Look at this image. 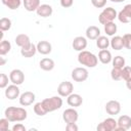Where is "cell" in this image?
Masks as SVG:
<instances>
[{"label":"cell","instance_id":"1","mask_svg":"<svg viewBox=\"0 0 131 131\" xmlns=\"http://www.w3.org/2000/svg\"><path fill=\"white\" fill-rule=\"evenodd\" d=\"M5 118H7L10 122H21L25 121L28 117V113L24 107L16 106H8L4 112Z\"/></svg>","mask_w":131,"mask_h":131},{"label":"cell","instance_id":"2","mask_svg":"<svg viewBox=\"0 0 131 131\" xmlns=\"http://www.w3.org/2000/svg\"><path fill=\"white\" fill-rule=\"evenodd\" d=\"M78 61L82 66H85L87 68H94V67L97 66L98 57L90 51L82 50L78 54Z\"/></svg>","mask_w":131,"mask_h":131},{"label":"cell","instance_id":"3","mask_svg":"<svg viewBox=\"0 0 131 131\" xmlns=\"http://www.w3.org/2000/svg\"><path fill=\"white\" fill-rule=\"evenodd\" d=\"M42 104L47 113H51L56 110H59L62 106V99L60 98V96H52L43 99Z\"/></svg>","mask_w":131,"mask_h":131},{"label":"cell","instance_id":"4","mask_svg":"<svg viewBox=\"0 0 131 131\" xmlns=\"http://www.w3.org/2000/svg\"><path fill=\"white\" fill-rule=\"evenodd\" d=\"M116 17H118V13H117L116 9L113 7H106L100 12V14L98 16V20L101 25H105L107 23L114 21Z\"/></svg>","mask_w":131,"mask_h":131},{"label":"cell","instance_id":"5","mask_svg":"<svg viewBox=\"0 0 131 131\" xmlns=\"http://www.w3.org/2000/svg\"><path fill=\"white\" fill-rule=\"evenodd\" d=\"M118 127V122L114 118H106L96 127L98 131H115Z\"/></svg>","mask_w":131,"mask_h":131},{"label":"cell","instance_id":"6","mask_svg":"<svg viewBox=\"0 0 131 131\" xmlns=\"http://www.w3.org/2000/svg\"><path fill=\"white\" fill-rule=\"evenodd\" d=\"M88 71L85 68H75L72 71V79L76 82H84L88 79Z\"/></svg>","mask_w":131,"mask_h":131},{"label":"cell","instance_id":"7","mask_svg":"<svg viewBox=\"0 0 131 131\" xmlns=\"http://www.w3.org/2000/svg\"><path fill=\"white\" fill-rule=\"evenodd\" d=\"M73 90H74V85L72 82L69 81L61 82L57 87V93L61 97H68L70 94L73 93Z\"/></svg>","mask_w":131,"mask_h":131},{"label":"cell","instance_id":"8","mask_svg":"<svg viewBox=\"0 0 131 131\" xmlns=\"http://www.w3.org/2000/svg\"><path fill=\"white\" fill-rule=\"evenodd\" d=\"M78 118H79V114L78 112L71 107V108H67L63 111L62 113V119L63 121L67 123V124H71V123H76L78 121Z\"/></svg>","mask_w":131,"mask_h":131},{"label":"cell","instance_id":"9","mask_svg":"<svg viewBox=\"0 0 131 131\" xmlns=\"http://www.w3.org/2000/svg\"><path fill=\"white\" fill-rule=\"evenodd\" d=\"M9 80L12 84L15 85H20L25 81V74L23 73L21 70L19 69H14L10 72L9 74Z\"/></svg>","mask_w":131,"mask_h":131},{"label":"cell","instance_id":"10","mask_svg":"<svg viewBox=\"0 0 131 131\" xmlns=\"http://www.w3.org/2000/svg\"><path fill=\"white\" fill-rule=\"evenodd\" d=\"M118 19L123 24L131 21V4H126L123 9L118 13Z\"/></svg>","mask_w":131,"mask_h":131},{"label":"cell","instance_id":"11","mask_svg":"<svg viewBox=\"0 0 131 131\" xmlns=\"http://www.w3.org/2000/svg\"><path fill=\"white\" fill-rule=\"evenodd\" d=\"M118 127L116 128L115 131H125L131 128V117L127 116V115H123L118 119Z\"/></svg>","mask_w":131,"mask_h":131},{"label":"cell","instance_id":"12","mask_svg":"<svg viewBox=\"0 0 131 131\" xmlns=\"http://www.w3.org/2000/svg\"><path fill=\"white\" fill-rule=\"evenodd\" d=\"M36 99V96L31 91H26L19 95V103L23 106H29L31 105Z\"/></svg>","mask_w":131,"mask_h":131},{"label":"cell","instance_id":"13","mask_svg":"<svg viewBox=\"0 0 131 131\" xmlns=\"http://www.w3.org/2000/svg\"><path fill=\"white\" fill-rule=\"evenodd\" d=\"M105 112L111 116H116L121 112V104L117 100H110L105 104Z\"/></svg>","mask_w":131,"mask_h":131},{"label":"cell","instance_id":"14","mask_svg":"<svg viewBox=\"0 0 131 131\" xmlns=\"http://www.w3.org/2000/svg\"><path fill=\"white\" fill-rule=\"evenodd\" d=\"M19 93H20V91H19L18 85H15V84L9 85L5 89V96H6V98H8L10 100L17 98L19 96Z\"/></svg>","mask_w":131,"mask_h":131},{"label":"cell","instance_id":"15","mask_svg":"<svg viewBox=\"0 0 131 131\" xmlns=\"http://www.w3.org/2000/svg\"><path fill=\"white\" fill-rule=\"evenodd\" d=\"M72 46L76 51H82L87 47V39L83 36H78L74 38Z\"/></svg>","mask_w":131,"mask_h":131},{"label":"cell","instance_id":"16","mask_svg":"<svg viewBox=\"0 0 131 131\" xmlns=\"http://www.w3.org/2000/svg\"><path fill=\"white\" fill-rule=\"evenodd\" d=\"M67 102L70 106H73V107H77V106H80L82 103H83V98L80 94H77V93H72L68 96L67 98Z\"/></svg>","mask_w":131,"mask_h":131},{"label":"cell","instance_id":"17","mask_svg":"<svg viewBox=\"0 0 131 131\" xmlns=\"http://www.w3.org/2000/svg\"><path fill=\"white\" fill-rule=\"evenodd\" d=\"M52 50V46L51 44L48 42V41H39L38 44H37V51L40 53V54H43V55H46V54H49Z\"/></svg>","mask_w":131,"mask_h":131},{"label":"cell","instance_id":"18","mask_svg":"<svg viewBox=\"0 0 131 131\" xmlns=\"http://www.w3.org/2000/svg\"><path fill=\"white\" fill-rule=\"evenodd\" d=\"M36 12H37V14H38L39 16H41V17H48V16H50V15L52 14L53 9H52V7H51L49 4H41V5L37 8Z\"/></svg>","mask_w":131,"mask_h":131},{"label":"cell","instance_id":"19","mask_svg":"<svg viewBox=\"0 0 131 131\" xmlns=\"http://www.w3.org/2000/svg\"><path fill=\"white\" fill-rule=\"evenodd\" d=\"M31 40L29 38L28 35L26 34H18L16 37H15V44L17 46H19L20 48H24V47H27L31 44Z\"/></svg>","mask_w":131,"mask_h":131},{"label":"cell","instance_id":"20","mask_svg":"<svg viewBox=\"0 0 131 131\" xmlns=\"http://www.w3.org/2000/svg\"><path fill=\"white\" fill-rule=\"evenodd\" d=\"M98 59L100 60L101 63L103 64H107L113 60V56L110 50L107 49H101L98 53Z\"/></svg>","mask_w":131,"mask_h":131},{"label":"cell","instance_id":"21","mask_svg":"<svg viewBox=\"0 0 131 131\" xmlns=\"http://www.w3.org/2000/svg\"><path fill=\"white\" fill-rule=\"evenodd\" d=\"M100 36V30L96 26H90L86 30V37L90 40H96Z\"/></svg>","mask_w":131,"mask_h":131},{"label":"cell","instance_id":"22","mask_svg":"<svg viewBox=\"0 0 131 131\" xmlns=\"http://www.w3.org/2000/svg\"><path fill=\"white\" fill-rule=\"evenodd\" d=\"M36 52H37V45H35L33 43H31L29 46L20 49V54L24 57H32L35 55Z\"/></svg>","mask_w":131,"mask_h":131},{"label":"cell","instance_id":"23","mask_svg":"<svg viewBox=\"0 0 131 131\" xmlns=\"http://www.w3.org/2000/svg\"><path fill=\"white\" fill-rule=\"evenodd\" d=\"M110 45L115 50H121L124 47L123 37H121V36H114L112 38V40H110Z\"/></svg>","mask_w":131,"mask_h":131},{"label":"cell","instance_id":"24","mask_svg":"<svg viewBox=\"0 0 131 131\" xmlns=\"http://www.w3.org/2000/svg\"><path fill=\"white\" fill-rule=\"evenodd\" d=\"M24 7L28 11H36L37 8L41 5L40 0H23Z\"/></svg>","mask_w":131,"mask_h":131},{"label":"cell","instance_id":"25","mask_svg":"<svg viewBox=\"0 0 131 131\" xmlns=\"http://www.w3.org/2000/svg\"><path fill=\"white\" fill-rule=\"evenodd\" d=\"M39 66H40V68L43 71L49 72V71H52L54 69V66L55 64H54L53 59H51V58H43V59L40 60Z\"/></svg>","mask_w":131,"mask_h":131},{"label":"cell","instance_id":"26","mask_svg":"<svg viewBox=\"0 0 131 131\" xmlns=\"http://www.w3.org/2000/svg\"><path fill=\"white\" fill-rule=\"evenodd\" d=\"M96 46L101 50V49H107L110 46V40L105 36H99L96 39Z\"/></svg>","mask_w":131,"mask_h":131},{"label":"cell","instance_id":"27","mask_svg":"<svg viewBox=\"0 0 131 131\" xmlns=\"http://www.w3.org/2000/svg\"><path fill=\"white\" fill-rule=\"evenodd\" d=\"M104 26V32L106 33L107 36H114L116 33H117V25L114 23V21H111V23H107Z\"/></svg>","mask_w":131,"mask_h":131},{"label":"cell","instance_id":"28","mask_svg":"<svg viewBox=\"0 0 131 131\" xmlns=\"http://www.w3.org/2000/svg\"><path fill=\"white\" fill-rule=\"evenodd\" d=\"M1 1H2V3L6 7H8L11 10L17 9L20 6V4H21V1L20 0H1Z\"/></svg>","mask_w":131,"mask_h":131},{"label":"cell","instance_id":"29","mask_svg":"<svg viewBox=\"0 0 131 131\" xmlns=\"http://www.w3.org/2000/svg\"><path fill=\"white\" fill-rule=\"evenodd\" d=\"M11 49V44L9 41L7 40H2L0 43V55L3 56L5 54H7Z\"/></svg>","mask_w":131,"mask_h":131},{"label":"cell","instance_id":"30","mask_svg":"<svg viewBox=\"0 0 131 131\" xmlns=\"http://www.w3.org/2000/svg\"><path fill=\"white\" fill-rule=\"evenodd\" d=\"M113 62V67L114 68H118V69H123L125 67V58L123 56H115L112 60Z\"/></svg>","mask_w":131,"mask_h":131},{"label":"cell","instance_id":"31","mask_svg":"<svg viewBox=\"0 0 131 131\" xmlns=\"http://www.w3.org/2000/svg\"><path fill=\"white\" fill-rule=\"evenodd\" d=\"M11 28V20L8 17H2L0 19V30L5 32Z\"/></svg>","mask_w":131,"mask_h":131},{"label":"cell","instance_id":"32","mask_svg":"<svg viewBox=\"0 0 131 131\" xmlns=\"http://www.w3.org/2000/svg\"><path fill=\"white\" fill-rule=\"evenodd\" d=\"M34 112H35V114L37 116H40V117L45 116L47 114V112L45 111V108H44V106L42 104V101L35 103V105H34Z\"/></svg>","mask_w":131,"mask_h":131},{"label":"cell","instance_id":"33","mask_svg":"<svg viewBox=\"0 0 131 131\" xmlns=\"http://www.w3.org/2000/svg\"><path fill=\"white\" fill-rule=\"evenodd\" d=\"M111 77L113 80L115 81H119L122 79V69H118V68H113L112 72H111Z\"/></svg>","mask_w":131,"mask_h":131},{"label":"cell","instance_id":"34","mask_svg":"<svg viewBox=\"0 0 131 131\" xmlns=\"http://www.w3.org/2000/svg\"><path fill=\"white\" fill-rule=\"evenodd\" d=\"M122 79L125 81H128L131 79V68L130 67H124L122 69Z\"/></svg>","mask_w":131,"mask_h":131},{"label":"cell","instance_id":"35","mask_svg":"<svg viewBox=\"0 0 131 131\" xmlns=\"http://www.w3.org/2000/svg\"><path fill=\"white\" fill-rule=\"evenodd\" d=\"M123 42H124V47L131 50V34H125L123 36Z\"/></svg>","mask_w":131,"mask_h":131},{"label":"cell","instance_id":"36","mask_svg":"<svg viewBox=\"0 0 131 131\" xmlns=\"http://www.w3.org/2000/svg\"><path fill=\"white\" fill-rule=\"evenodd\" d=\"M8 86V76L5 74H0V88H6Z\"/></svg>","mask_w":131,"mask_h":131},{"label":"cell","instance_id":"37","mask_svg":"<svg viewBox=\"0 0 131 131\" xmlns=\"http://www.w3.org/2000/svg\"><path fill=\"white\" fill-rule=\"evenodd\" d=\"M9 122L10 121L7 118L0 119V130H2V131L8 130V128H9Z\"/></svg>","mask_w":131,"mask_h":131},{"label":"cell","instance_id":"38","mask_svg":"<svg viewBox=\"0 0 131 131\" xmlns=\"http://www.w3.org/2000/svg\"><path fill=\"white\" fill-rule=\"evenodd\" d=\"M91 3L96 8H102L106 4V0H91Z\"/></svg>","mask_w":131,"mask_h":131},{"label":"cell","instance_id":"39","mask_svg":"<svg viewBox=\"0 0 131 131\" xmlns=\"http://www.w3.org/2000/svg\"><path fill=\"white\" fill-rule=\"evenodd\" d=\"M74 4V0H60V5L63 8H69Z\"/></svg>","mask_w":131,"mask_h":131},{"label":"cell","instance_id":"40","mask_svg":"<svg viewBox=\"0 0 131 131\" xmlns=\"http://www.w3.org/2000/svg\"><path fill=\"white\" fill-rule=\"evenodd\" d=\"M26 130H27L26 127L20 123H17L12 127V131H26Z\"/></svg>","mask_w":131,"mask_h":131},{"label":"cell","instance_id":"41","mask_svg":"<svg viewBox=\"0 0 131 131\" xmlns=\"http://www.w3.org/2000/svg\"><path fill=\"white\" fill-rule=\"evenodd\" d=\"M79 128L78 126L76 125V123H71V124H67L66 126V130L68 131H77Z\"/></svg>","mask_w":131,"mask_h":131},{"label":"cell","instance_id":"42","mask_svg":"<svg viewBox=\"0 0 131 131\" xmlns=\"http://www.w3.org/2000/svg\"><path fill=\"white\" fill-rule=\"evenodd\" d=\"M126 86H127V88L129 90H131V79L128 80V81H126Z\"/></svg>","mask_w":131,"mask_h":131},{"label":"cell","instance_id":"43","mask_svg":"<svg viewBox=\"0 0 131 131\" xmlns=\"http://www.w3.org/2000/svg\"><path fill=\"white\" fill-rule=\"evenodd\" d=\"M0 59H1V61H0V66H4V63H5V59H4V57H0Z\"/></svg>","mask_w":131,"mask_h":131},{"label":"cell","instance_id":"44","mask_svg":"<svg viewBox=\"0 0 131 131\" xmlns=\"http://www.w3.org/2000/svg\"><path fill=\"white\" fill-rule=\"evenodd\" d=\"M110 1L115 2V3H121V2H123V1H125V0H110Z\"/></svg>","mask_w":131,"mask_h":131}]
</instances>
